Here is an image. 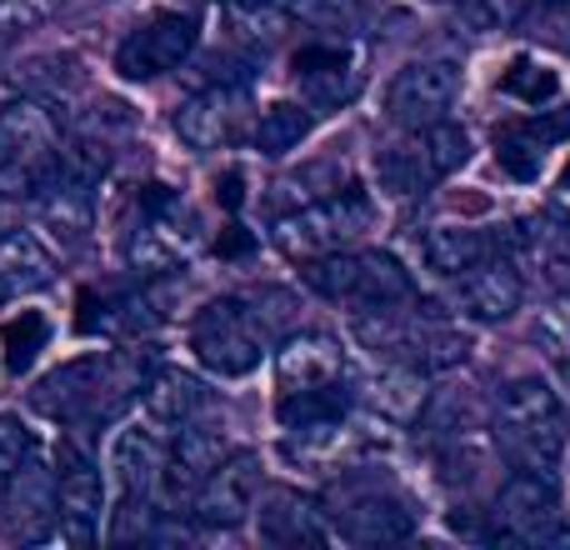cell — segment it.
<instances>
[{"label": "cell", "mask_w": 570, "mask_h": 550, "mask_svg": "<svg viewBox=\"0 0 570 550\" xmlns=\"http://www.w3.org/2000/svg\"><path fill=\"white\" fill-rule=\"evenodd\" d=\"M570 441V421L556 401V391L535 375L525 381H511L495 401V445L501 455L515 465V471H556Z\"/></svg>", "instance_id": "obj_1"}, {"label": "cell", "mask_w": 570, "mask_h": 550, "mask_svg": "<svg viewBox=\"0 0 570 550\" xmlns=\"http://www.w3.org/2000/svg\"><path fill=\"white\" fill-rule=\"evenodd\" d=\"M305 281L335 305H355V311H385V305L411 301V275L401 271V261L385 251H331V256L311 261Z\"/></svg>", "instance_id": "obj_2"}, {"label": "cell", "mask_w": 570, "mask_h": 550, "mask_svg": "<svg viewBox=\"0 0 570 550\" xmlns=\"http://www.w3.org/2000/svg\"><path fill=\"white\" fill-rule=\"evenodd\" d=\"M371 220H375L371 200L355 186L325 190L321 200H311V206L276 220V246L291 261H321V256H331V251L355 246V240L371 230Z\"/></svg>", "instance_id": "obj_3"}, {"label": "cell", "mask_w": 570, "mask_h": 550, "mask_svg": "<svg viewBox=\"0 0 570 550\" xmlns=\"http://www.w3.org/2000/svg\"><path fill=\"white\" fill-rule=\"evenodd\" d=\"M266 321H261V311H250L246 301H210L206 311L190 321V351L200 355V365H206L210 375H246L261 365V355H266Z\"/></svg>", "instance_id": "obj_4"}, {"label": "cell", "mask_w": 570, "mask_h": 550, "mask_svg": "<svg viewBox=\"0 0 570 550\" xmlns=\"http://www.w3.org/2000/svg\"><path fill=\"white\" fill-rule=\"evenodd\" d=\"M120 365L106 355H80V361L50 371L46 381L30 391V405L50 421H80V415H100L116 401H126V391H116Z\"/></svg>", "instance_id": "obj_5"}, {"label": "cell", "mask_w": 570, "mask_h": 550, "mask_svg": "<svg viewBox=\"0 0 570 550\" xmlns=\"http://www.w3.org/2000/svg\"><path fill=\"white\" fill-rule=\"evenodd\" d=\"M196 246V216L186 210V200L170 196L166 186H150L140 196V220L126 240V256L136 271H170L176 261L190 256Z\"/></svg>", "instance_id": "obj_6"}, {"label": "cell", "mask_w": 570, "mask_h": 550, "mask_svg": "<svg viewBox=\"0 0 570 550\" xmlns=\"http://www.w3.org/2000/svg\"><path fill=\"white\" fill-rule=\"evenodd\" d=\"M455 96H461V70L451 60H411L385 90V116L405 130H421L451 116Z\"/></svg>", "instance_id": "obj_7"}, {"label": "cell", "mask_w": 570, "mask_h": 550, "mask_svg": "<svg viewBox=\"0 0 570 550\" xmlns=\"http://www.w3.org/2000/svg\"><path fill=\"white\" fill-rule=\"evenodd\" d=\"M335 531L355 546H381V541H401L411 536V505L405 495H395L391 485L375 481H345L335 491Z\"/></svg>", "instance_id": "obj_8"}, {"label": "cell", "mask_w": 570, "mask_h": 550, "mask_svg": "<svg viewBox=\"0 0 570 550\" xmlns=\"http://www.w3.org/2000/svg\"><path fill=\"white\" fill-rule=\"evenodd\" d=\"M261 455L256 451H236V455H220L216 465H210V475L196 485V505H190V515H196L200 526H210V531H226V526H240L250 511H256V495H261Z\"/></svg>", "instance_id": "obj_9"}, {"label": "cell", "mask_w": 570, "mask_h": 550, "mask_svg": "<svg viewBox=\"0 0 570 550\" xmlns=\"http://www.w3.org/2000/svg\"><path fill=\"white\" fill-rule=\"evenodd\" d=\"M190 46H196V20L160 10V16H150L146 26H136L116 46V70L126 80H156L166 70H176L190 56Z\"/></svg>", "instance_id": "obj_10"}, {"label": "cell", "mask_w": 570, "mask_h": 550, "mask_svg": "<svg viewBox=\"0 0 570 550\" xmlns=\"http://www.w3.org/2000/svg\"><path fill=\"white\" fill-rule=\"evenodd\" d=\"M495 521L515 541H556L561 526V491L546 471H515L495 495Z\"/></svg>", "instance_id": "obj_11"}, {"label": "cell", "mask_w": 570, "mask_h": 550, "mask_svg": "<svg viewBox=\"0 0 570 550\" xmlns=\"http://www.w3.org/2000/svg\"><path fill=\"white\" fill-rule=\"evenodd\" d=\"M100 511H106V485H100V471L66 445L60 451V471H56V521L66 531V541L90 546L100 536Z\"/></svg>", "instance_id": "obj_12"}, {"label": "cell", "mask_w": 570, "mask_h": 550, "mask_svg": "<svg viewBox=\"0 0 570 550\" xmlns=\"http://www.w3.org/2000/svg\"><path fill=\"white\" fill-rule=\"evenodd\" d=\"M365 70L355 46H305L295 56V86L315 110H341L355 100Z\"/></svg>", "instance_id": "obj_13"}, {"label": "cell", "mask_w": 570, "mask_h": 550, "mask_svg": "<svg viewBox=\"0 0 570 550\" xmlns=\"http://www.w3.org/2000/svg\"><path fill=\"white\" fill-rule=\"evenodd\" d=\"M345 381V345L325 331H305L276 351V385L281 395L301 391H335Z\"/></svg>", "instance_id": "obj_14"}, {"label": "cell", "mask_w": 570, "mask_h": 550, "mask_svg": "<svg viewBox=\"0 0 570 550\" xmlns=\"http://www.w3.org/2000/svg\"><path fill=\"white\" fill-rule=\"evenodd\" d=\"M240 120H246V96L236 86H206L176 110V136L190 150H226L240 136Z\"/></svg>", "instance_id": "obj_15"}, {"label": "cell", "mask_w": 570, "mask_h": 550, "mask_svg": "<svg viewBox=\"0 0 570 550\" xmlns=\"http://www.w3.org/2000/svg\"><path fill=\"white\" fill-rule=\"evenodd\" d=\"M226 455V441H220V431H206V425H196V421H186L180 425V441H176V451L160 461V475H156V491H160V501L176 511L186 495H196V485L210 475V465Z\"/></svg>", "instance_id": "obj_16"}, {"label": "cell", "mask_w": 570, "mask_h": 550, "mask_svg": "<svg viewBox=\"0 0 570 550\" xmlns=\"http://www.w3.org/2000/svg\"><path fill=\"white\" fill-rule=\"evenodd\" d=\"M461 281V305L475 315V321H505V315L521 311V295H525V281L515 271V261L505 256H481L471 271L455 275Z\"/></svg>", "instance_id": "obj_17"}, {"label": "cell", "mask_w": 570, "mask_h": 550, "mask_svg": "<svg viewBox=\"0 0 570 550\" xmlns=\"http://www.w3.org/2000/svg\"><path fill=\"white\" fill-rule=\"evenodd\" d=\"M60 130L46 100L16 96L0 106V160H56Z\"/></svg>", "instance_id": "obj_18"}, {"label": "cell", "mask_w": 570, "mask_h": 550, "mask_svg": "<svg viewBox=\"0 0 570 550\" xmlns=\"http://www.w3.org/2000/svg\"><path fill=\"white\" fill-rule=\"evenodd\" d=\"M566 130H570V110H556L551 120H511V126L495 130V160H501L515 180H535L546 150H551Z\"/></svg>", "instance_id": "obj_19"}, {"label": "cell", "mask_w": 570, "mask_h": 550, "mask_svg": "<svg viewBox=\"0 0 570 550\" xmlns=\"http://www.w3.org/2000/svg\"><path fill=\"white\" fill-rule=\"evenodd\" d=\"M256 501H261V511H256L261 541L301 546V541H315V536H321V511H315L311 495L291 491V485H271V491H261Z\"/></svg>", "instance_id": "obj_20"}, {"label": "cell", "mask_w": 570, "mask_h": 550, "mask_svg": "<svg viewBox=\"0 0 570 550\" xmlns=\"http://www.w3.org/2000/svg\"><path fill=\"white\" fill-rule=\"evenodd\" d=\"M0 491H6V511L20 536H40L46 531V515H56V475L40 461H30V455L6 475Z\"/></svg>", "instance_id": "obj_21"}, {"label": "cell", "mask_w": 570, "mask_h": 550, "mask_svg": "<svg viewBox=\"0 0 570 550\" xmlns=\"http://www.w3.org/2000/svg\"><path fill=\"white\" fill-rule=\"evenodd\" d=\"M375 180H381L385 196L395 200H411V196H425L435 186V166H431V150H425V136L415 130L411 140H395V146H381L375 150Z\"/></svg>", "instance_id": "obj_22"}, {"label": "cell", "mask_w": 570, "mask_h": 550, "mask_svg": "<svg viewBox=\"0 0 570 550\" xmlns=\"http://www.w3.org/2000/svg\"><path fill=\"white\" fill-rule=\"evenodd\" d=\"M36 200H40V220H46L50 236L66 240V246H80V240H86L90 216H96L86 180H70V176H60L56 170V176L36 190Z\"/></svg>", "instance_id": "obj_23"}, {"label": "cell", "mask_w": 570, "mask_h": 550, "mask_svg": "<svg viewBox=\"0 0 570 550\" xmlns=\"http://www.w3.org/2000/svg\"><path fill=\"white\" fill-rule=\"evenodd\" d=\"M56 281V256L30 230H0V295H30Z\"/></svg>", "instance_id": "obj_24"}, {"label": "cell", "mask_w": 570, "mask_h": 550, "mask_svg": "<svg viewBox=\"0 0 570 550\" xmlns=\"http://www.w3.org/2000/svg\"><path fill=\"white\" fill-rule=\"evenodd\" d=\"M140 391H146L150 425H166V431H180L186 421H196V415L206 411V385H200L190 371H176V365L156 371Z\"/></svg>", "instance_id": "obj_25"}, {"label": "cell", "mask_w": 570, "mask_h": 550, "mask_svg": "<svg viewBox=\"0 0 570 550\" xmlns=\"http://www.w3.org/2000/svg\"><path fill=\"white\" fill-rule=\"evenodd\" d=\"M160 461H166V451H160V441L150 431H120L116 441H110V475H116L120 495L126 501H146L150 491H156V475H160Z\"/></svg>", "instance_id": "obj_26"}, {"label": "cell", "mask_w": 570, "mask_h": 550, "mask_svg": "<svg viewBox=\"0 0 570 550\" xmlns=\"http://www.w3.org/2000/svg\"><path fill=\"white\" fill-rule=\"evenodd\" d=\"M220 16H226V30L240 46H256V50L281 46L295 26V10L285 0H220Z\"/></svg>", "instance_id": "obj_27"}, {"label": "cell", "mask_w": 570, "mask_h": 550, "mask_svg": "<svg viewBox=\"0 0 570 550\" xmlns=\"http://www.w3.org/2000/svg\"><path fill=\"white\" fill-rule=\"evenodd\" d=\"M421 256L431 271L441 275H461L471 271L481 256H491V236L475 226H431L421 240Z\"/></svg>", "instance_id": "obj_28"}, {"label": "cell", "mask_w": 570, "mask_h": 550, "mask_svg": "<svg viewBox=\"0 0 570 550\" xmlns=\"http://www.w3.org/2000/svg\"><path fill=\"white\" fill-rule=\"evenodd\" d=\"M305 136H311V110L291 106V100L266 106L261 120H256V150L261 156H285V150H295Z\"/></svg>", "instance_id": "obj_29"}, {"label": "cell", "mask_w": 570, "mask_h": 550, "mask_svg": "<svg viewBox=\"0 0 570 550\" xmlns=\"http://www.w3.org/2000/svg\"><path fill=\"white\" fill-rule=\"evenodd\" d=\"M0 341H6V365H10V375H26L30 365H36V355L46 351V341H50V321H46L40 311H20L16 321H6Z\"/></svg>", "instance_id": "obj_30"}, {"label": "cell", "mask_w": 570, "mask_h": 550, "mask_svg": "<svg viewBox=\"0 0 570 550\" xmlns=\"http://www.w3.org/2000/svg\"><path fill=\"white\" fill-rule=\"evenodd\" d=\"M375 405H381L385 415H395V421H411L415 411L425 405V381L415 365H391V371H381V381H375Z\"/></svg>", "instance_id": "obj_31"}, {"label": "cell", "mask_w": 570, "mask_h": 550, "mask_svg": "<svg viewBox=\"0 0 570 550\" xmlns=\"http://www.w3.org/2000/svg\"><path fill=\"white\" fill-rule=\"evenodd\" d=\"M501 90L505 96H515V100H525V106H541V100H551L556 90H561V80H556V70L541 66V60L515 56L511 70L501 76Z\"/></svg>", "instance_id": "obj_32"}, {"label": "cell", "mask_w": 570, "mask_h": 550, "mask_svg": "<svg viewBox=\"0 0 570 550\" xmlns=\"http://www.w3.org/2000/svg\"><path fill=\"white\" fill-rule=\"evenodd\" d=\"M425 136V150H431V166L435 176H455V170L471 160V136H465L461 126H451V120H435V126H421Z\"/></svg>", "instance_id": "obj_33"}, {"label": "cell", "mask_w": 570, "mask_h": 550, "mask_svg": "<svg viewBox=\"0 0 570 550\" xmlns=\"http://www.w3.org/2000/svg\"><path fill=\"white\" fill-rule=\"evenodd\" d=\"M345 415V395L335 391H301V395H281V421L285 425H311V421H335Z\"/></svg>", "instance_id": "obj_34"}, {"label": "cell", "mask_w": 570, "mask_h": 550, "mask_svg": "<svg viewBox=\"0 0 570 550\" xmlns=\"http://www.w3.org/2000/svg\"><path fill=\"white\" fill-rule=\"evenodd\" d=\"M535 341L551 361H570V301H551L535 315Z\"/></svg>", "instance_id": "obj_35"}, {"label": "cell", "mask_w": 570, "mask_h": 550, "mask_svg": "<svg viewBox=\"0 0 570 550\" xmlns=\"http://www.w3.org/2000/svg\"><path fill=\"white\" fill-rule=\"evenodd\" d=\"M56 10H60V0H0V36L46 26Z\"/></svg>", "instance_id": "obj_36"}, {"label": "cell", "mask_w": 570, "mask_h": 550, "mask_svg": "<svg viewBox=\"0 0 570 550\" xmlns=\"http://www.w3.org/2000/svg\"><path fill=\"white\" fill-rule=\"evenodd\" d=\"M26 455H30V431L16 415H0V485H6V475L16 471Z\"/></svg>", "instance_id": "obj_37"}, {"label": "cell", "mask_w": 570, "mask_h": 550, "mask_svg": "<svg viewBox=\"0 0 570 550\" xmlns=\"http://www.w3.org/2000/svg\"><path fill=\"white\" fill-rule=\"evenodd\" d=\"M301 16L315 26H351L361 16V0H301Z\"/></svg>", "instance_id": "obj_38"}, {"label": "cell", "mask_w": 570, "mask_h": 550, "mask_svg": "<svg viewBox=\"0 0 570 550\" xmlns=\"http://www.w3.org/2000/svg\"><path fill=\"white\" fill-rule=\"evenodd\" d=\"M471 6H475V20H481V26H491V20H501L505 0H471Z\"/></svg>", "instance_id": "obj_39"}, {"label": "cell", "mask_w": 570, "mask_h": 550, "mask_svg": "<svg viewBox=\"0 0 570 550\" xmlns=\"http://www.w3.org/2000/svg\"><path fill=\"white\" fill-rule=\"evenodd\" d=\"M556 210H566L570 216V166L561 170V180H556Z\"/></svg>", "instance_id": "obj_40"}, {"label": "cell", "mask_w": 570, "mask_h": 550, "mask_svg": "<svg viewBox=\"0 0 570 550\" xmlns=\"http://www.w3.org/2000/svg\"><path fill=\"white\" fill-rule=\"evenodd\" d=\"M561 365H566V381H570V361H561Z\"/></svg>", "instance_id": "obj_41"}]
</instances>
